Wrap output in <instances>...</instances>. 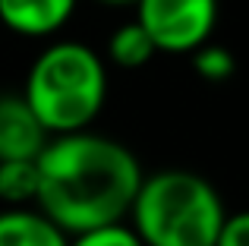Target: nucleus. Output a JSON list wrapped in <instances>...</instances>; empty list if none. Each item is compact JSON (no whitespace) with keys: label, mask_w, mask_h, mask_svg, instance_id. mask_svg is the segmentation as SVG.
<instances>
[{"label":"nucleus","mask_w":249,"mask_h":246,"mask_svg":"<svg viewBox=\"0 0 249 246\" xmlns=\"http://www.w3.org/2000/svg\"><path fill=\"white\" fill-rule=\"evenodd\" d=\"M0 246H70V234L38 205L0 211Z\"/></svg>","instance_id":"0eeeda50"},{"label":"nucleus","mask_w":249,"mask_h":246,"mask_svg":"<svg viewBox=\"0 0 249 246\" xmlns=\"http://www.w3.org/2000/svg\"><path fill=\"white\" fill-rule=\"evenodd\" d=\"M218 246H249V209L237 211V215H227Z\"/></svg>","instance_id":"f8f14e48"},{"label":"nucleus","mask_w":249,"mask_h":246,"mask_svg":"<svg viewBox=\"0 0 249 246\" xmlns=\"http://www.w3.org/2000/svg\"><path fill=\"white\" fill-rule=\"evenodd\" d=\"M133 6L158 54L193 57L208 44L218 22V0H136Z\"/></svg>","instance_id":"20e7f679"},{"label":"nucleus","mask_w":249,"mask_h":246,"mask_svg":"<svg viewBox=\"0 0 249 246\" xmlns=\"http://www.w3.org/2000/svg\"><path fill=\"white\" fill-rule=\"evenodd\" d=\"M51 139L25 95H0V161H35Z\"/></svg>","instance_id":"39448f33"},{"label":"nucleus","mask_w":249,"mask_h":246,"mask_svg":"<svg viewBox=\"0 0 249 246\" xmlns=\"http://www.w3.org/2000/svg\"><path fill=\"white\" fill-rule=\"evenodd\" d=\"M155 54H158V48H155L152 35L142 29L139 19L123 22L120 29H114V35H110V41H107V57L117 63V67H123V70L145 67Z\"/></svg>","instance_id":"1a4fd4ad"},{"label":"nucleus","mask_w":249,"mask_h":246,"mask_svg":"<svg viewBox=\"0 0 249 246\" xmlns=\"http://www.w3.org/2000/svg\"><path fill=\"white\" fill-rule=\"evenodd\" d=\"M193 67L205 82H227L233 76V70H237V60H233V54L227 48L208 41L205 48H199L193 54Z\"/></svg>","instance_id":"9d476101"},{"label":"nucleus","mask_w":249,"mask_h":246,"mask_svg":"<svg viewBox=\"0 0 249 246\" xmlns=\"http://www.w3.org/2000/svg\"><path fill=\"white\" fill-rule=\"evenodd\" d=\"M70 246H145V243L136 234L133 224L120 221V224H104V228H91V230H82V234H73Z\"/></svg>","instance_id":"9b49d317"},{"label":"nucleus","mask_w":249,"mask_h":246,"mask_svg":"<svg viewBox=\"0 0 249 246\" xmlns=\"http://www.w3.org/2000/svg\"><path fill=\"white\" fill-rule=\"evenodd\" d=\"M227 221L218 190L202 174L158 171L142 180L129 224L145 246H218Z\"/></svg>","instance_id":"7ed1b4c3"},{"label":"nucleus","mask_w":249,"mask_h":246,"mask_svg":"<svg viewBox=\"0 0 249 246\" xmlns=\"http://www.w3.org/2000/svg\"><path fill=\"white\" fill-rule=\"evenodd\" d=\"M38 209L70 237L126 221L145 180L123 142L89 129L54 136L38 158Z\"/></svg>","instance_id":"f257e3e1"},{"label":"nucleus","mask_w":249,"mask_h":246,"mask_svg":"<svg viewBox=\"0 0 249 246\" xmlns=\"http://www.w3.org/2000/svg\"><path fill=\"white\" fill-rule=\"evenodd\" d=\"M41 193V171L35 161H0V202L6 209L38 205Z\"/></svg>","instance_id":"6e6552de"},{"label":"nucleus","mask_w":249,"mask_h":246,"mask_svg":"<svg viewBox=\"0 0 249 246\" xmlns=\"http://www.w3.org/2000/svg\"><path fill=\"white\" fill-rule=\"evenodd\" d=\"M101 3H110V6H123V3H136V0H101Z\"/></svg>","instance_id":"ddd939ff"},{"label":"nucleus","mask_w":249,"mask_h":246,"mask_svg":"<svg viewBox=\"0 0 249 246\" xmlns=\"http://www.w3.org/2000/svg\"><path fill=\"white\" fill-rule=\"evenodd\" d=\"M79 0H0V22L22 38H48L73 19Z\"/></svg>","instance_id":"423d86ee"},{"label":"nucleus","mask_w":249,"mask_h":246,"mask_svg":"<svg viewBox=\"0 0 249 246\" xmlns=\"http://www.w3.org/2000/svg\"><path fill=\"white\" fill-rule=\"evenodd\" d=\"M22 95L51 136L82 133L104 107L107 70L95 48L57 41L35 57Z\"/></svg>","instance_id":"f03ea898"}]
</instances>
